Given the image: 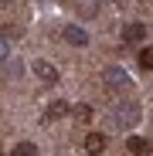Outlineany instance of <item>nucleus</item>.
I'll use <instances>...</instances> for the list:
<instances>
[{
    "instance_id": "11",
    "label": "nucleus",
    "mask_w": 153,
    "mask_h": 156,
    "mask_svg": "<svg viewBox=\"0 0 153 156\" xmlns=\"http://www.w3.org/2000/svg\"><path fill=\"white\" fill-rule=\"evenodd\" d=\"M140 68H146V71L153 68V51H150V48H143V51H140Z\"/></svg>"
},
{
    "instance_id": "1",
    "label": "nucleus",
    "mask_w": 153,
    "mask_h": 156,
    "mask_svg": "<svg viewBox=\"0 0 153 156\" xmlns=\"http://www.w3.org/2000/svg\"><path fill=\"white\" fill-rule=\"evenodd\" d=\"M106 85H109L112 92H119V88H122V92H129V88H133V82L122 75V68H106Z\"/></svg>"
},
{
    "instance_id": "6",
    "label": "nucleus",
    "mask_w": 153,
    "mask_h": 156,
    "mask_svg": "<svg viewBox=\"0 0 153 156\" xmlns=\"http://www.w3.org/2000/svg\"><path fill=\"white\" fill-rule=\"evenodd\" d=\"M85 149L95 156V153H102V149H106V136H102V133H89L85 136Z\"/></svg>"
},
{
    "instance_id": "10",
    "label": "nucleus",
    "mask_w": 153,
    "mask_h": 156,
    "mask_svg": "<svg viewBox=\"0 0 153 156\" xmlns=\"http://www.w3.org/2000/svg\"><path fill=\"white\" fill-rule=\"evenodd\" d=\"M68 112L78 119V122H89V119H92V109H89V105H75V109H68Z\"/></svg>"
},
{
    "instance_id": "4",
    "label": "nucleus",
    "mask_w": 153,
    "mask_h": 156,
    "mask_svg": "<svg viewBox=\"0 0 153 156\" xmlns=\"http://www.w3.org/2000/svg\"><path fill=\"white\" fill-rule=\"evenodd\" d=\"M126 149L136 153V156H146V153H150V139H143V136H129V139H126Z\"/></svg>"
},
{
    "instance_id": "12",
    "label": "nucleus",
    "mask_w": 153,
    "mask_h": 156,
    "mask_svg": "<svg viewBox=\"0 0 153 156\" xmlns=\"http://www.w3.org/2000/svg\"><path fill=\"white\" fill-rule=\"evenodd\" d=\"M0 55H7V44H4V37H0Z\"/></svg>"
},
{
    "instance_id": "2",
    "label": "nucleus",
    "mask_w": 153,
    "mask_h": 156,
    "mask_svg": "<svg viewBox=\"0 0 153 156\" xmlns=\"http://www.w3.org/2000/svg\"><path fill=\"white\" fill-rule=\"evenodd\" d=\"M61 34H65V41H68L71 48H85V44H89V34H85L82 27H75V24H65Z\"/></svg>"
},
{
    "instance_id": "3",
    "label": "nucleus",
    "mask_w": 153,
    "mask_h": 156,
    "mask_svg": "<svg viewBox=\"0 0 153 156\" xmlns=\"http://www.w3.org/2000/svg\"><path fill=\"white\" fill-rule=\"evenodd\" d=\"M34 71H38L41 82H48V85H55V82H58V71H55V65H51V61H38Z\"/></svg>"
},
{
    "instance_id": "9",
    "label": "nucleus",
    "mask_w": 153,
    "mask_h": 156,
    "mask_svg": "<svg viewBox=\"0 0 153 156\" xmlns=\"http://www.w3.org/2000/svg\"><path fill=\"white\" fill-rule=\"evenodd\" d=\"M10 156H38V146L34 143H20V146H14Z\"/></svg>"
},
{
    "instance_id": "5",
    "label": "nucleus",
    "mask_w": 153,
    "mask_h": 156,
    "mask_svg": "<svg viewBox=\"0 0 153 156\" xmlns=\"http://www.w3.org/2000/svg\"><path fill=\"white\" fill-rule=\"evenodd\" d=\"M65 115H68V105L58 98V102H51V105H48V112H44V122H55V119H65Z\"/></svg>"
},
{
    "instance_id": "8",
    "label": "nucleus",
    "mask_w": 153,
    "mask_h": 156,
    "mask_svg": "<svg viewBox=\"0 0 153 156\" xmlns=\"http://www.w3.org/2000/svg\"><path fill=\"white\" fill-rule=\"evenodd\" d=\"M119 122H136V115H140V109L136 105H129V109H122V112H112Z\"/></svg>"
},
{
    "instance_id": "7",
    "label": "nucleus",
    "mask_w": 153,
    "mask_h": 156,
    "mask_svg": "<svg viewBox=\"0 0 153 156\" xmlns=\"http://www.w3.org/2000/svg\"><path fill=\"white\" fill-rule=\"evenodd\" d=\"M122 37L136 44V41H143V37H146V27H143V24H126V27H122Z\"/></svg>"
}]
</instances>
